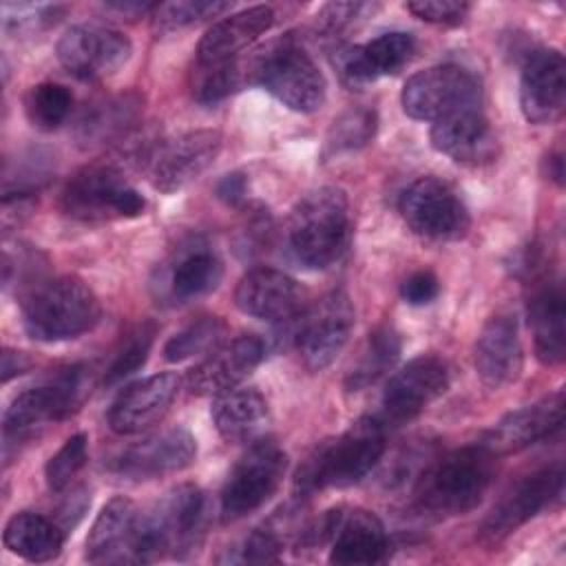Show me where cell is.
I'll use <instances>...</instances> for the list:
<instances>
[{
    "label": "cell",
    "mask_w": 566,
    "mask_h": 566,
    "mask_svg": "<svg viewBox=\"0 0 566 566\" xmlns=\"http://www.w3.org/2000/svg\"><path fill=\"white\" fill-rule=\"evenodd\" d=\"M374 4L367 2H329L316 13V27L321 33L336 38V33L356 24L365 13H374Z\"/></svg>",
    "instance_id": "ee69618b"
},
{
    "label": "cell",
    "mask_w": 566,
    "mask_h": 566,
    "mask_svg": "<svg viewBox=\"0 0 566 566\" xmlns=\"http://www.w3.org/2000/svg\"><path fill=\"white\" fill-rule=\"evenodd\" d=\"M60 206L71 219L102 223L144 214L146 199L115 166L91 164L66 181Z\"/></svg>",
    "instance_id": "ba28073f"
},
{
    "label": "cell",
    "mask_w": 566,
    "mask_h": 566,
    "mask_svg": "<svg viewBox=\"0 0 566 566\" xmlns=\"http://www.w3.org/2000/svg\"><path fill=\"white\" fill-rule=\"evenodd\" d=\"M440 292L438 276L429 270H418L400 285V296L409 305H429Z\"/></svg>",
    "instance_id": "7dc6e473"
},
{
    "label": "cell",
    "mask_w": 566,
    "mask_h": 566,
    "mask_svg": "<svg viewBox=\"0 0 566 566\" xmlns=\"http://www.w3.org/2000/svg\"><path fill=\"white\" fill-rule=\"evenodd\" d=\"M208 500L197 484H177L148 511H142L144 564L161 557H186L206 533Z\"/></svg>",
    "instance_id": "8992f818"
},
{
    "label": "cell",
    "mask_w": 566,
    "mask_h": 566,
    "mask_svg": "<svg viewBox=\"0 0 566 566\" xmlns=\"http://www.w3.org/2000/svg\"><path fill=\"white\" fill-rule=\"evenodd\" d=\"M223 276L221 259L206 250L195 248L179 256L177 265L170 272V294L179 301H190L212 292Z\"/></svg>",
    "instance_id": "836d02e7"
},
{
    "label": "cell",
    "mask_w": 566,
    "mask_h": 566,
    "mask_svg": "<svg viewBox=\"0 0 566 566\" xmlns=\"http://www.w3.org/2000/svg\"><path fill=\"white\" fill-rule=\"evenodd\" d=\"M197 458V440L184 427L155 431L124 451H119L108 469L126 480H155L188 469Z\"/></svg>",
    "instance_id": "ac0fdd59"
},
{
    "label": "cell",
    "mask_w": 566,
    "mask_h": 566,
    "mask_svg": "<svg viewBox=\"0 0 566 566\" xmlns=\"http://www.w3.org/2000/svg\"><path fill=\"white\" fill-rule=\"evenodd\" d=\"M265 358V343L254 334L237 336L217 345L197 363L188 376L186 387L197 396H219L232 387H239Z\"/></svg>",
    "instance_id": "7402d4cb"
},
{
    "label": "cell",
    "mask_w": 566,
    "mask_h": 566,
    "mask_svg": "<svg viewBox=\"0 0 566 566\" xmlns=\"http://www.w3.org/2000/svg\"><path fill=\"white\" fill-rule=\"evenodd\" d=\"M378 128V115L367 106H352L343 111L329 126L325 135L323 157H336L343 153L358 150L367 146Z\"/></svg>",
    "instance_id": "d590c367"
},
{
    "label": "cell",
    "mask_w": 566,
    "mask_h": 566,
    "mask_svg": "<svg viewBox=\"0 0 566 566\" xmlns=\"http://www.w3.org/2000/svg\"><path fill=\"white\" fill-rule=\"evenodd\" d=\"M405 7L416 18L431 24H444V27L460 24L471 11L469 2H458V0H413V2H407Z\"/></svg>",
    "instance_id": "f6af8a7d"
},
{
    "label": "cell",
    "mask_w": 566,
    "mask_h": 566,
    "mask_svg": "<svg viewBox=\"0 0 566 566\" xmlns=\"http://www.w3.org/2000/svg\"><path fill=\"white\" fill-rule=\"evenodd\" d=\"M416 53V38L407 31L380 33L369 42L343 46L336 51V71L349 88H360L378 77L394 75Z\"/></svg>",
    "instance_id": "603a6c76"
},
{
    "label": "cell",
    "mask_w": 566,
    "mask_h": 566,
    "mask_svg": "<svg viewBox=\"0 0 566 566\" xmlns=\"http://www.w3.org/2000/svg\"><path fill=\"white\" fill-rule=\"evenodd\" d=\"M495 460L497 455L478 442L424 464L413 482L416 509L436 520L473 511L491 486Z\"/></svg>",
    "instance_id": "6da1fadb"
},
{
    "label": "cell",
    "mask_w": 566,
    "mask_h": 566,
    "mask_svg": "<svg viewBox=\"0 0 566 566\" xmlns=\"http://www.w3.org/2000/svg\"><path fill=\"white\" fill-rule=\"evenodd\" d=\"M274 24L272 7L256 4L214 22L197 44V64H221L243 55Z\"/></svg>",
    "instance_id": "83f0119b"
},
{
    "label": "cell",
    "mask_w": 566,
    "mask_h": 566,
    "mask_svg": "<svg viewBox=\"0 0 566 566\" xmlns=\"http://www.w3.org/2000/svg\"><path fill=\"white\" fill-rule=\"evenodd\" d=\"M431 146L458 164H484L495 157L497 139L480 108L451 113L431 124Z\"/></svg>",
    "instance_id": "4316f807"
},
{
    "label": "cell",
    "mask_w": 566,
    "mask_h": 566,
    "mask_svg": "<svg viewBox=\"0 0 566 566\" xmlns=\"http://www.w3.org/2000/svg\"><path fill=\"white\" fill-rule=\"evenodd\" d=\"M84 367L71 365L60 369L46 382L20 391L2 416L4 455L13 444L31 440L44 427L69 418L84 398Z\"/></svg>",
    "instance_id": "52a82bcc"
},
{
    "label": "cell",
    "mask_w": 566,
    "mask_h": 566,
    "mask_svg": "<svg viewBox=\"0 0 566 566\" xmlns=\"http://www.w3.org/2000/svg\"><path fill=\"white\" fill-rule=\"evenodd\" d=\"M46 256L42 252H38L31 245H22L18 243L15 250L4 248V263H2V283L4 287L9 285H18L20 294L27 292L31 285H35L38 281L46 279Z\"/></svg>",
    "instance_id": "7bdbcfd3"
},
{
    "label": "cell",
    "mask_w": 566,
    "mask_h": 566,
    "mask_svg": "<svg viewBox=\"0 0 566 566\" xmlns=\"http://www.w3.org/2000/svg\"><path fill=\"white\" fill-rule=\"evenodd\" d=\"M546 175L548 179H553L557 186L564 184V155L562 150H555V153H548L546 157Z\"/></svg>",
    "instance_id": "816d5d0a"
},
{
    "label": "cell",
    "mask_w": 566,
    "mask_h": 566,
    "mask_svg": "<svg viewBox=\"0 0 566 566\" xmlns=\"http://www.w3.org/2000/svg\"><path fill=\"white\" fill-rule=\"evenodd\" d=\"M564 389H557L526 407L506 413L489 429V433L482 438V444L497 458L517 453L553 436L564 422Z\"/></svg>",
    "instance_id": "cb8c5ba5"
},
{
    "label": "cell",
    "mask_w": 566,
    "mask_h": 566,
    "mask_svg": "<svg viewBox=\"0 0 566 566\" xmlns=\"http://www.w3.org/2000/svg\"><path fill=\"white\" fill-rule=\"evenodd\" d=\"M312 542H329V562L338 566L380 564L389 553L385 524L360 506L327 511L312 528Z\"/></svg>",
    "instance_id": "5bb4252c"
},
{
    "label": "cell",
    "mask_w": 566,
    "mask_h": 566,
    "mask_svg": "<svg viewBox=\"0 0 566 566\" xmlns=\"http://www.w3.org/2000/svg\"><path fill=\"white\" fill-rule=\"evenodd\" d=\"M354 305L343 290H334L290 321L294 323V345L310 371H323L343 352L354 329Z\"/></svg>",
    "instance_id": "4fadbf2b"
},
{
    "label": "cell",
    "mask_w": 566,
    "mask_h": 566,
    "mask_svg": "<svg viewBox=\"0 0 566 566\" xmlns=\"http://www.w3.org/2000/svg\"><path fill=\"white\" fill-rule=\"evenodd\" d=\"M400 349H402L400 334L391 325H378L367 336V343H365L358 360L347 371L345 387L349 391H358V389L374 385L378 378H382L396 365Z\"/></svg>",
    "instance_id": "d6a6232c"
},
{
    "label": "cell",
    "mask_w": 566,
    "mask_h": 566,
    "mask_svg": "<svg viewBox=\"0 0 566 566\" xmlns=\"http://www.w3.org/2000/svg\"><path fill=\"white\" fill-rule=\"evenodd\" d=\"M64 533L66 531L57 522L40 513L22 511L7 522L2 542L13 555L42 564L55 559L62 553Z\"/></svg>",
    "instance_id": "1f68e13d"
},
{
    "label": "cell",
    "mask_w": 566,
    "mask_h": 566,
    "mask_svg": "<svg viewBox=\"0 0 566 566\" xmlns=\"http://www.w3.org/2000/svg\"><path fill=\"white\" fill-rule=\"evenodd\" d=\"M349 201L336 186L307 192L292 208L287 221L290 250L310 270H323L338 261L349 243Z\"/></svg>",
    "instance_id": "277c9868"
},
{
    "label": "cell",
    "mask_w": 566,
    "mask_h": 566,
    "mask_svg": "<svg viewBox=\"0 0 566 566\" xmlns=\"http://www.w3.org/2000/svg\"><path fill=\"white\" fill-rule=\"evenodd\" d=\"M73 111V93L57 82H42L29 88L24 95V113L31 126L38 130L60 128Z\"/></svg>",
    "instance_id": "8d00e7d4"
},
{
    "label": "cell",
    "mask_w": 566,
    "mask_h": 566,
    "mask_svg": "<svg viewBox=\"0 0 566 566\" xmlns=\"http://www.w3.org/2000/svg\"><path fill=\"white\" fill-rule=\"evenodd\" d=\"M305 301V292L296 279L274 268H254L241 276L234 290V305L259 321L290 323Z\"/></svg>",
    "instance_id": "d4e9b609"
},
{
    "label": "cell",
    "mask_w": 566,
    "mask_h": 566,
    "mask_svg": "<svg viewBox=\"0 0 566 566\" xmlns=\"http://www.w3.org/2000/svg\"><path fill=\"white\" fill-rule=\"evenodd\" d=\"M520 108L531 124H553L566 108V62L557 49H533L520 77Z\"/></svg>",
    "instance_id": "ffe728a7"
},
{
    "label": "cell",
    "mask_w": 566,
    "mask_h": 566,
    "mask_svg": "<svg viewBox=\"0 0 566 566\" xmlns=\"http://www.w3.org/2000/svg\"><path fill=\"white\" fill-rule=\"evenodd\" d=\"M248 62L252 84L263 86L290 111L314 113L325 104V75L292 35H283L248 53Z\"/></svg>",
    "instance_id": "5b68a950"
},
{
    "label": "cell",
    "mask_w": 566,
    "mask_h": 566,
    "mask_svg": "<svg viewBox=\"0 0 566 566\" xmlns=\"http://www.w3.org/2000/svg\"><path fill=\"white\" fill-rule=\"evenodd\" d=\"M526 310L535 356L544 365H562L566 356V296L562 283L551 276L533 283Z\"/></svg>",
    "instance_id": "f1b7e54d"
},
{
    "label": "cell",
    "mask_w": 566,
    "mask_h": 566,
    "mask_svg": "<svg viewBox=\"0 0 566 566\" xmlns=\"http://www.w3.org/2000/svg\"><path fill=\"white\" fill-rule=\"evenodd\" d=\"M230 2H212V0H179L157 4L153 11V27L157 33H170L181 27H190L195 22L217 18L228 11Z\"/></svg>",
    "instance_id": "60d3db41"
},
{
    "label": "cell",
    "mask_w": 566,
    "mask_h": 566,
    "mask_svg": "<svg viewBox=\"0 0 566 566\" xmlns=\"http://www.w3.org/2000/svg\"><path fill=\"white\" fill-rule=\"evenodd\" d=\"M398 212L413 234L429 241H458L471 228V214L462 197L438 177H418L400 199Z\"/></svg>",
    "instance_id": "8fae6325"
},
{
    "label": "cell",
    "mask_w": 566,
    "mask_h": 566,
    "mask_svg": "<svg viewBox=\"0 0 566 566\" xmlns=\"http://www.w3.org/2000/svg\"><path fill=\"white\" fill-rule=\"evenodd\" d=\"M181 380L172 371H161L130 382L119 391L108 409V424L119 436L142 433L166 418L177 400Z\"/></svg>",
    "instance_id": "44dd1931"
},
{
    "label": "cell",
    "mask_w": 566,
    "mask_h": 566,
    "mask_svg": "<svg viewBox=\"0 0 566 566\" xmlns=\"http://www.w3.org/2000/svg\"><path fill=\"white\" fill-rule=\"evenodd\" d=\"M210 416L228 442H252L265 436L270 422L268 400L254 387H232L214 396Z\"/></svg>",
    "instance_id": "4dcf8cb0"
},
{
    "label": "cell",
    "mask_w": 566,
    "mask_h": 566,
    "mask_svg": "<svg viewBox=\"0 0 566 566\" xmlns=\"http://www.w3.org/2000/svg\"><path fill=\"white\" fill-rule=\"evenodd\" d=\"M250 84L252 73L243 55L221 64H197L192 73V97L199 104H217Z\"/></svg>",
    "instance_id": "e575fe53"
},
{
    "label": "cell",
    "mask_w": 566,
    "mask_h": 566,
    "mask_svg": "<svg viewBox=\"0 0 566 566\" xmlns=\"http://www.w3.org/2000/svg\"><path fill=\"white\" fill-rule=\"evenodd\" d=\"M31 367V358L24 352L4 347L2 349V382H9L13 376L24 374Z\"/></svg>",
    "instance_id": "f907efd6"
},
{
    "label": "cell",
    "mask_w": 566,
    "mask_h": 566,
    "mask_svg": "<svg viewBox=\"0 0 566 566\" xmlns=\"http://www.w3.org/2000/svg\"><path fill=\"white\" fill-rule=\"evenodd\" d=\"M248 195V177L243 172H228L217 184V197L228 206H239L245 201Z\"/></svg>",
    "instance_id": "c3c4849f"
},
{
    "label": "cell",
    "mask_w": 566,
    "mask_h": 566,
    "mask_svg": "<svg viewBox=\"0 0 566 566\" xmlns=\"http://www.w3.org/2000/svg\"><path fill=\"white\" fill-rule=\"evenodd\" d=\"M51 155L42 150H29L20 155L13 168H4L2 197H33L51 179Z\"/></svg>",
    "instance_id": "ab89813d"
},
{
    "label": "cell",
    "mask_w": 566,
    "mask_h": 566,
    "mask_svg": "<svg viewBox=\"0 0 566 566\" xmlns=\"http://www.w3.org/2000/svg\"><path fill=\"white\" fill-rule=\"evenodd\" d=\"M60 64L77 80L95 82L115 75L130 57L128 35L102 24H75L55 46Z\"/></svg>",
    "instance_id": "2e32d148"
},
{
    "label": "cell",
    "mask_w": 566,
    "mask_h": 566,
    "mask_svg": "<svg viewBox=\"0 0 566 566\" xmlns=\"http://www.w3.org/2000/svg\"><path fill=\"white\" fill-rule=\"evenodd\" d=\"M91 504V497H86V491L84 489H77V491H73V495L66 500V504L62 506V513H60V526L64 528V531H69V528H73L80 520H82V515H84V511H86V506Z\"/></svg>",
    "instance_id": "681fc988"
},
{
    "label": "cell",
    "mask_w": 566,
    "mask_h": 566,
    "mask_svg": "<svg viewBox=\"0 0 566 566\" xmlns=\"http://www.w3.org/2000/svg\"><path fill=\"white\" fill-rule=\"evenodd\" d=\"M142 115L137 93H119L91 102L75 122V139L82 148H99L124 142Z\"/></svg>",
    "instance_id": "f546056e"
},
{
    "label": "cell",
    "mask_w": 566,
    "mask_h": 566,
    "mask_svg": "<svg viewBox=\"0 0 566 566\" xmlns=\"http://www.w3.org/2000/svg\"><path fill=\"white\" fill-rule=\"evenodd\" d=\"M564 495V467L562 462L537 469L517 480L495 502L480 526V539L489 546L500 544L544 509L555 506Z\"/></svg>",
    "instance_id": "9a60e30c"
},
{
    "label": "cell",
    "mask_w": 566,
    "mask_h": 566,
    "mask_svg": "<svg viewBox=\"0 0 566 566\" xmlns=\"http://www.w3.org/2000/svg\"><path fill=\"white\" fill-rule=\"evenodd\" d=\"M223 148V135L212 128L188 130L150 144L142 159L148 179L159 192H177L206 172ZM139 159V161H142Z\"/></svg>",
    "instance_id": "7c38bea8"
},
{
    "label": "cell",
    "mask_w": 566,
    "mask_h": 566,
    "mask_svg": "<svg viewBox=\"0 0 566 566\" xmlns=\"http://www.w3.org/2000/svg\"><path fill=\"white\" fill-rule=\"evenodd\" d=\"M451 382L449 365L438 354H420L402 365L382 391V422H409L438 400Z\"/></svg>",
    "instance_id": "e0dca14e"
},
{
    "label": "cell",
    "mask_w": 566,
    "mask_h": 566,
    "mask_svg": "<svg viewBox=\"0 0 566 566\" xmlns=\"http://www.w3.org/2000/svg\"><path fill=\"white\" fill-rule=\"evenodd\" d=\"M287 469V453L281 444L261 436L248 442L221 489V520L237 522L261 509L279 489Z\"/></svg>",
    "instance_id": "9c48e42d"
},
{
    "label": "cell",
    "mask_w": 566,
    "mask_h": 566,
    "mask_svg": "<svg viewBox=\"0 0 566 566\" xmlns=\"http://www.w3.org/2000/svg\"><path fill=\"white\" fill-rule=\"evenodd\" d=\"M223 336L226 323L219 316H201L166 340L164 358L170 363H179L197 354H208L223 343Z\"/></svg>",
    "instance_id": "f35d334b"
},
{
    "label": "cell",
    "mask_w": 566,
    "mask_h": 566,
    "mask_svg": "<svg viewBox=\"0 0 566 566\" xmlns=\"http://www.w3.org/2000/svg\"><path fill=\"white\" fill-rule=\"evenodd\" d=\"M24 332L42 343H60L91 332L102 305L97 294L80 276L64 274L42 279L20 294Z\"/></svg>",
    "instance_id": "3957f363"
},
{
    "label": "cell",
    "mask_w": 566,
    "mask_h": 566,
    "mask_svg": "<svg viewBox=\"0 0 566 566\" xmlns=\"http://www.w3.org/2000/svg\"><path fill=\"white\" fill-rule=\"evenodd\" d=\"M88 458V438L86 433L71 436L46 462L44 478L51 491H64Z\"/></svg>",
    "instance_id": "b9f144b4"
},
{
    "label": "cell",
    "mask_w": 566,
    "mask_h": 566,
    "mask_svg": "<svg viewBox=\"0 0 566 566\" xmlns=\"http://www.w3.org/2000/svg\"><path fill=\"white\" fill-rule=\"evenodd\" d=\"M57 11L51 4H2V22L7 31H35L55 22Z\"/></svg>",
    "instance_id": "bcb514c9"
},
{
    "label": "cell",
    "mask_w": 566,
    "mask_h": 566,
    "mask_svg": "<svg viewBox=\"0 0 566 566\" xmlns=\"http://www.w3.org/2000/svg\"><path fill=\"white\" fill-rule=\"evenodd\" d=\"M480 380L491 389L515 382L524 367V347L515 314L497 312L480 329L473 354Z\"/></svg>",
    "instance_id": "484cf974"
},
{
    "label": "cell",
    "mask_w": 566,
    "mask_h": 566,
    "mask_svg": "<svg viewBox=\"0 0 566 566\" xmlns=\"http://www.w3.org/2000/svg\"><path fill=\"white\" fill-rule=\"evenodd\" d=\"M91 564H144L142 511L124 495L108 500L86 537Z\"/></svg>",
    "instance_id": "d6986e66"
},
{
    "label": "cell",
    "mask_w": 566,
    "mask_h": 566,
    "mask_svg": "<svg viewBox=\"0 0 566 566\" xmlns=\"http://www.w3.org/2000/svg\"><path fill=\"white\" fill-rule=\"evenodd\" d=\"M155 332L157 327L153 321H142L119 338L111 356V363L104 371V385H117L130 374H135L139 367H144L155 340Z\"/></svg>",
    "instance_id": "74e56055"
},
{
    "label": "cell",
    "mask_w": 566,
    "mask_h": 566,
    "mask_svg": "<svg viewBox=\"0 0 566 566\" xmlns=\"http://www.w3.org/2000/svg\"><path fill=\"white\" fill-rule=\"evenodd\" d=\"M402 111L418 122H438L451 113L480 108V80L460 64H438L411 75L400 93Z\"/></svg>",
    "instance_id": "30bf717a"
},
{
    "label": "cell",
    "mask_w": 566,
    "mask_h": 566,
    "mask_svg": "<svg viewBox=\"0 0 566 566\" xmlns=\"http://www.w3.org/2000/svg\"><path fill=\"white\" fill-rule=\"evenodd\" d=\"M385 447V422L376 416H363L307 453L296 471L294 489L298 495H312L332 486H352L380 462Z\"/></svg>",
    "instance_id": "7a4b0ae2"
}]
</instances>
